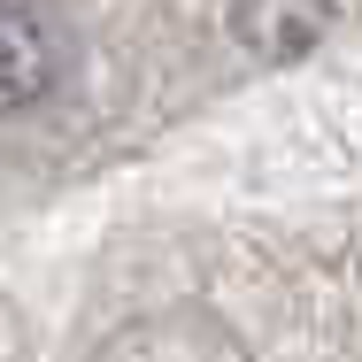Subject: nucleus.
Returning <instances> with one entry per match:
<instances>
[{
    "mask_svg": "<svg viewBox=\"0 0 362 362\" xmlns=\"http://www.w3.org/2000/svg\"><path fill=\"white\" fill-rule=\"evenodd\" d=\"M54 31L39 0H0V108H31L54 85Z\"/></svg>",
    "mask_w": 362,
    "mask_h": 362,
    "instance_id": "obj_1",
    "label": "nucleus"
},
{
    "mask_svg": "<svg viewBox=\"0 0 362 362\" xmlns=\"http://www.w3.org/2000/svg\"><path fill=\"white\" fill-rule=\"evenodd\" d=\"M332 8L339 0H231V39L262 62H300L332 31Z\"/></svg>",
    "mask_w": 362,
    "mask_h": 362,
    "instance_id": "obj_2",
    "label": "nucleus"
}]
</instances>
